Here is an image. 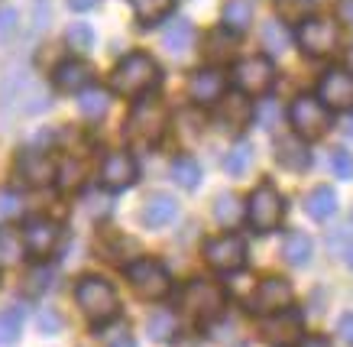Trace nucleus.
<instances>
[{"mask_svg":"<svg viewBox=\"0 0 353 347\" xmlns=\"http://www.w3.org/2000/svg\"><path fill=\"white\" fill-rule=\"evenodd\" d=\"M159 62L152 59L150 52H130L117 68H114V75H110V88L123 95V98H139V95H146L152 88L159 85Z\"/></svg>","mask_w":353,"mask_h":347,"instance_id":"obj_1","label":"nucleus"},{"mask_svg":"<svg viewBox=\"0 0 353 347\" xmlns=\"http://www.w3.org/2000/svg\"><path fill=\"white\" fill-rule=\"evenodd\" d=\"M165 123H169V114H165V104L159 98H143L137 108L130 110L127 120V140L139 150H150L162 140L165 133Z\"/></svg>","mask_w":353,"mask_h":347,"instance_id":"obj_2","label":"nucleus"},{"mask_svg":"<svg viewBox=\"0 0 353 347\" xmlns=\"http://www.w3.org/2000/svg\"><path fill=\"white\" fill-rule=\"evenodd\" d=\"M75 299H78V308H81L94 325H104L110 318H117V312H120L117 289H114L108 279H97V276H88V279L78 282Z\"/></svg>","mask_w":353,"mask_h":347,"instance_id":"obj_3","label":"nucleus"},{"mask_svg":"<svg viewBox=\"0 0 353 347\" xmlns=\"http://www.w3.org/2000/svg\"><path fill=\"white\" fill-rule=\"evenodd\" d=\"M182 305L194 321H214L227 308V293L214 279H192L182 293Z\"/></svg>","mask_w":353,"mask_h":347,"instance_id":"obj_4","label":"nucleus"},{"mask_svg":"<svg viewBox=\"0 0 353 347\" xmlns=\"http://www.w3.org/2000/svg\"><path fill=\"white\" fill-rule=\"evenodd\" d=\"M282 215H285V198L272 182H263L246 201V217H250L253 230H259V234L276 230Z\"/></svg>","mask_w":353,"mask_h":347,"instance_id":"obj_5","label":"nucleus"},{"mask_svg":"<svg viewBox=\"0 0 353 347\" xmlns=\"http://www.w3.org/2000/svg\"><path fill=\"white\" fill-rule=\"evenodd\" d=\"M289 123H292V130H295V137H301V140H318V137L331 127V110L321 104V98L301 95V98L292 101Z\"/></svg>","mask_w":353,"mask_h":347,"instance_id":"obj_6","label":"nucleus"},{"mask_svg":"<svg viewBox=\"0 0 353 347\" xmlns=\"http://www.w3.org/2000/svg\"><path fill=\"white\" fill-rule=\"evenodd\" d=\"M127 279H130V286L137 289V295L150 299V302H159V299H165V295L172 293V276H169V270H165L159 260L130 263Z\"/></svg>","mask_w":353,"mask_h":347,"instance_id":"obj_7","label":"nucleus"},{"mask_svg":"<svg viewBox=\"0 0 353 347\" xmlns=\"http://www.w3.org/2000/svg\"><path fill=\"white\" fill-rule=\"evenodd\" d=\"M276 81V68L269 62L266 55H250V59H240L234 66V85L236 91H243L250 98H259L266 95L269 88Z\"/></svg>","mask_w":353,"mask_h":347,"instance_id":"obj_8","label":"nucleus"},{"mask_svg":"<svg viewBox=\"0 0 353 347\" xmlns=\"http://www.w3.org/2000/svg\"><path fill=\"white\" fill-rule=\"evenodd\" d=\"M204 260L217 272H240L246 266V240L236 234H221V237L204 244Z\"/></svg>","mask_w":353,"mask_h":347,"instance_id":"obj_9","label":"nucleus"},{"mask_svg":"<svg viewBox=\"0 0 353 347\" xmlns=\"http://www.w3.org/2000/svg\"><path fill=\"white\" fill-rule=\"evenodd\" d=\"M259 331H263V337L269 344L276 347L301 344V337H305V315L295 312V308H282L276 315H266Z\"/></svg>","mask_w":353,"mask_h":347,"instance_id":"obj_10","label":"nucleus"},{"mask_svg":"<svg viewBox=\"0 0 353 347\" xmlns=\"http://www.w3.org/2000/svg\"><path fill=\"white\" fill-rule=\"evenodd\" d=\"M337 39H341V30L334 20H321V17H311L299 26V46L301 52L308 55H331L337 49Z\"/></svg>","mask_w":353,"mask_h":347,"instance_id":"obj_11","label":"nucleus"},{"mask_svg":"<svg viewBox=\"0 0 353 347\" xmlns=\"http://www.w3.org/2000/svg\"><path fill=\"white\" fill-rule=\"evenodd\" d=\"M318 98L327 110H350L353 108V75L347 68H331L318 81Z\"/></svg>","mask_w":353,"mask_h":347,"instance_id":"obj_12","label":"nucleus"},{"mask_svg":"<svg viewBox=\"0 0 353 347\" xmlns=\"http://www.w3.org/2000/svg\"><path fill=\"white\" fill-rule=\"evenodd\" d=\"M292 286L285 279H276V276H269L256 286V293L250 295V312L256 315H276L282 308H289L292 305Z\"/></svg>","mask_w":353,"mask_h":347,"instance_id":"obj_13","label":"nucleus"},{"mask_svg":"<svg viewBox=\"0 0 353 347\" xmlns=\"http://www.w3.org/2000/svg\"><path fill=\"white\" fill-rule=\"evenodd\" d=\"M17 175H20L30 188H43V185L55 182L59 169H55L52 156H46V152H39V150H23L20 159H17Z\"/></svg>","mask_w":353,"mask_h":347,"instance_id":"obj_14","label":"nucleus"},{"mask_svg":"<svg viewBox=\"0 0 353 347\" xmlns=\"http://www.w3.org/2000/svg\"><path fill=\"white\" fill-rule=\"evenodd\" d=\"M59 237H62V230L49 217H30L26 228H23V247L30 250L32 257H49L59 247Z\"/></svg>","mask_w":353,"mask_h":347,"instance_id":"obj_15","label":"nucleus"},{"mask_svg":"<svg viewBox=\"0 0 353 347\" xmlns=\"http://www.w3.org/2000/svg\"><path fill=\"white\" fill-rule=\"evenodd\" d=\"M137 159L130 156V152L117 150V152H108L104 156V163H101V182L108 185V188H114V192H120V188H130V185L137 182Z\"/></svg>","mask_w":353,"mask_h":347,"instance_id":"obj_16","label":"nucleus"},{"mask_svg":"<svg viewBox=\"0 0 353 347\" xmlns=\"http://www.w3.org/2000/svg\"><path fill=\"white\" fill-rule=\"evenodd\" d=\"M224 75L217 68H198L192 78H188V95H192L194 104H214V101L224 98Z\"/></svg>","mask_w":353,"mask_h":347,"instance_id":"obj_17","label":"nucleus"},{"mask_svg":"<svg viewBox=\"0 0 353 347\" xmlns=\"http://www.w3.org/2000/svg\"><path fill=\"white\" fill-rule=\"evenodd\" d=\"M253 114H256L253 101L243 91H230L224 98V104H221V123L230 127V130H243L246 123H253Z\"/></svg>","mask_w":353,"mask_h":347,"instance_id":"obj_18","label":"nucleus"},{"mask_svg":"<svg viewBox=\"0 0 353 347\" xmlns=\"http://www.w3.org/2000/svg\"><path fill=\"white\" fill-rule=\"evenodd\" d=\"M55 88L59 91H85V88H91V68L85 66V62H78V59H65V62H59L55 66Z\"/></svg>","mask_w":353,"mask_h":347,"instance_id":"obj_19","label":"nucleus"},{"mask_svg":"<svg viewBox=\"0 0 353 347\" xmlns=\"http://www.w3.org/2000/svg\"><path fill=\"white\" fill-rule=\"evenodd\" d=\"M139 217H143V224L146 228H165V224H172L175 217H179V201L172 195H152L146 198V205H143V211H139Z\"/></svg>","mask_w":353,"mask_h":347,"instance_id":"obj_20","label":"nucleus"},{"mask_svg":"<svg viewBox=\"0 0 353 347\" xmlns=\"http://www.w3.org/2000/svg\"><path fill=\"white\" fill-rule=\"evenodd\" d=\"M276 163L282 169H292V172H301V169H308L311 166V152L305 146L301 137H282L276 143Z\"/></svg>","mask_w":353,"mask_h":347,"instance_id":"obj_21","label":"nucleus"},{"mask_svg":"<svg viewBox=\"0 0 353 347\" xmlns=\"http://www.w3.org/2000/svg\"><path fill=\"white\" fill-rule=\"evenodd\" d=\"M192 43H194V26H192V20H185V17H175V20L165 26V33H162V46L175 55L188 52Z\"/></svg>","mask_w":353,"mask_h":347,"instance_id":"obj_22","label":"nucleus"},{"mask_svg":"<svg viewBox=\"0 0 353 347\" xmlns=\"http://www.w3.org/2000/svg\"><path fill=\"white\" fill-rule=\"evenodd\" d=\"M305 211H308L314 221H331L337 215V195H334L331 185H318L308 198H305Z\"/></svg>","mask_w":353,"mask_h":347,"instance_id":"obj_23","label":"nucleus"},{"mask_svg":"<svg viewBox=\"0 0 353 347\" xmlns=\"http://www.w3.org/2000/svg\"><path fill=\"white\" fill-rule=\"evenodd\" d=\"M282 253H285V263H292V266H308L311 253H314V244H311V237L305 230H292V234H285Z\"/></svg>","mask_w":353,"mask_h":347,"instance_id":"obj_24","label":"nucleus"},{"mask_svg":"<svg viewBox=\"0 0 353 347\" xmlns=\"http://www.w3.org/2000/svg\"><path fill=\"white\" fill-rule=\"evenodd\" d=\"M221 17H224V26L230 33H243L246 26L253 23V3L250 0H227Z\"/></svg>","mask_w":353,"mask_h":347,"instance_id":"obj_25","label":"nucleus"},{"mask_svg":"<svg viewBox=\"0 0 353 347\" xmlns=\"http://www.w3.org/2000/svg\"><path fill=\"white\" fill-rule=\"evenodd\" d=\"M110 108V98H108V91L104 88H85L81 91V98H78V110L85 114V117L97 120V117H104Z\"/></svg>","mask_w":353,"mask_h":347,"instance_id":"obj_26","label":"nucleus"},{"mask_svg":"<svg viewBox=\"0 0 353 347\" xmlns=\"http://www.w3.org/2000/svg\"><path fill=\"white\" fill-rule=\"evenodd\" d=\"M172 182L182 185V188H198L201 185V166L194 163L192 156H182V159H172Z\"/></svg>","mask_w":353,"mask_h":347,"instance_id":"obj_27","label":"nucleus"},{"mask_svg":"<svg viewBox=\"0 0 353 347\" xmlns=\"http://www.w3.org/2000/svg\"><path fill=\"white\" fill-rule=\"evenodd\" d=\"M175 328H179V321H175V315L165 312V308H159V312H152L150 318H146V335L152 337V341H172L175 337Z\"/></svg>","mask_w":353,"mask_h":347,"instance_id":"obj_28","label":"nucleus"},{"mask_svg":"<svg viewBox=\"0 0 353 347\" xmlns=\"http://www.w3.org/2000/svg\"><path fill=\"white\" fill-rule=\"evenodd\" d=\"M236 52V39L224 30H214V33L208 36V46H204V55L211 59V62H224V59H230V55Z\"/></svg>","mask_w":353,"mask_h":347,"instance_id":"obj_29","label":"nucleus"},{"mask_svg":"<svg viewBox=\"0 0 353 347\" xmlns=\"http://www.w3.org/2000/svg\"><path fill=\"white\" fill-rule=\"evenodd\" d=\"M240 217H243V205L236 195H221L214 201V221L221 228H234V224H240Z\"/></svg>","mask_w":353,"mask_h":347,"instance_id":"obj_30","label":"nucleus"},{"mask_svg":"<svg viewBox=\"0 0 353 347\" xmlns=\"http://www.w3.org/2000/svg\"><path fill=\"white\" fill-rule=\"evenodd\" d=\"M65 43H68V49L78 55H85L94 49V30L88 26V23H72L68 26V33H65Z\"/></svg>","mask_w":353,"mask_h":347,"instance_id":"obj_31","label":"nucleus"},{"mask_svg":"<svg viewBox=\"0 0 353 347\" xmlns=\"http://www.w3.org/2000/svg\"><path fill=\"white\" fill-rule=\"evenodd\" d=\"M130 7H133V13L143 23H152V20H159V17H165V13H172L175 0H130Z\"/></svg>","mask_w":353,"mask_h":347,"instance_id":"obj_32","label":"nucleus"},{"mask_svg":"<svg viewBox=\"0 0 353 347\" xmlns=\"http://www.w3.org/2000/svg\"><path fill=\"white\" fill-rule=\"evenodd\" d=\"M250 163H253V146L250 143H236L234 150L227 152V159H224V172L227 175H243L246 169H250Z\"/></svg>","mask_w":353,"mask_h":347,"instance_id":"obj_33","label":"nucleus"},{"mask_svg":"<svg viewBox=\"0 0 353 347\" xmlns=\"http://www.w3.org/2000/svg\"><path fill=\"white\" fill-rule=\"evenodd\" d=\"M20 328H23L20 308H3L0 312V344H13L20 337Z\"/></svg>","mask_w":353,"mask_h":347,"instance_id":"obj_34","label":"nucleus"},{"mask_svg":"<svg viewBox=\"0 0 353 347\" xmlns=\"http://www.w3.org/2000/svg\"><path fill=\"white\" fill-rule=\"evenodd\" d=\"M20 250H23L20 234H13V230H0V266H13V263H20Z\"/></svg>","mask_w":353,"mask_h":347,"instance_id":"obj_35","label":"nucleus"},{"mask_svg":"<svg viewBox=\"0 0 353 347\" xmlns=\"http://www.w3.org/2000/svg\"><path fill=\"white\" fill-rule=\"evenodd\" d=\"M308 3L311 0H279V20L282 23H305L308 20Z\"/></svg>","mask_w":353,"mask_h":347,"instance_id":"obj_36","label":"nucleus"},{"mask_svg":"<svg viewBox=\"0 0 353 347\" xmlns=\"http://www.w3.org/2000/svg\"><path fill=\"white\" fill-rule=\"evenodd\" d=\"M263 39H266L269 52H285V46H289V33H285L282 20H269L266 26H263Z\"/></svg>","mask_w":353,"mask_h":347,"instance_id":"obj_37","label":"nucleus"},{"mask_svg":"<svg viewBox=\"0 0 353 347\" xmlns=\"http://www.w3.org/2000/svg\"><path fill=\"white\" fill-rule=\"evenodd\" d=\"M331 172L337 175L341 182H350L353 179V156H350V150L337 146V150L331 152Z\"/></svg>","mask_w":353,"mask_h":347,"instance_id":"obj_38","label":"nucleus"},{"mask_svg":"<svg viewBox=\"0 0 353 347\" xmlns=\"http://www.w3.org/2000/svg\"><path fill=\"white\" fill-rule=\"evenodd\" d=\"M39 331H43V335H59V331H62V318H59L55 308L39 312Z\"/></svg>","mask_w":353,"mask_h":347,"instance_id":"obj_39","label":"nucleus"},{"mask_svg":"<svg viewBox=\"0 0 353 347\" xmlns=\"http://www.w3.org/2000/svg\"><path fill=\"white\" fill-rule=\"evenodd\" d=\"M20 26V13L13 7H0V36H10Z\"/></svg>","mask_w":353,"mask_h":347,"instance_id":"obj_40","label":"nucleus"},{"mask_svg":"<svg viewBox=\"0 0 353 347\" xmlns=\"http://www.w3.org/2000/svg\"><path fill=\"white\" fill-rule=\"evenodd\" d=\"M49 279H52V276H49V272L46 270H32L30 276H26V293H43V289H49Z\"/></svg>","mask_w":353,"mask_h":347,"instance_id":"obj_41","label":"nucleus"},{"mask_svg":"<svg viewBox=\"0 0 353 347\" xmlns=\"http://www.w3.org/2000/svg\"><path fill=\"white\" fill-rule=\"evenodd\" d=\"M17 211H20V198L13 195V192H3V195H0V215L13 217Z\"/></svg>","mask_w":353,"mask_h":347,"instance_id":"obj_42","label":"nucleus"},{"mask_svg":"<svg viewBox=\"0 0 353 347\" xmlns=\"http://www.w3.org/2000/svg\"><path fill=\"white\" fill-rule=\"evenodd\" d=\"M337 331H341V341H343V344L353 347V312H347L341 321H337Z\"/></svg>","mask_w":353,"mask_h":347,"instance_id":"obj_43","label":"nucleus"},{"mask_svg":"<svg viewBox=\"0 0 353 347\" xmlns=\"http://www.w3.org/2000/svg\"><path fill=\"white\" fill-rule=\"evenodd\" d=\"M78 172H81V169H78V163H68V166H65L62 172H59V175H62V179H59V182H62V188H72V185H78V179H81Z\"/></svg>","mask_w":353,"mask_h":347,"instance_id":"obj_44","label":"nucleus"},{"mask_svg":"<svg viewBox=\"0 0 353 347\" xmlns=\"http://www.w3.org/2000/svg\"><path fill=\"white\" fill-rule=\"evenodd\" d=\"M97 3H101V0H68V7H72V10H75V13H85V10H94Z\"/></svg>","mask_w":353,"mask_h":347,"instance_id":"obj_45","label":"nucleus"},{"mask_svg":"<svg viewBox=\"0 0 353 347\" xmlns=\"http://www.w3.org/2000/svg\"><path fill=\"white\" fill-rule=\"evenodd\" d=\"M299 347H331V341L327 337H301Z\"/></svg>","mask_w":353,"mask_h":347,"instance_id":"obj_46","label":"nucleus"},{"mask_svg":"<svg viewBox=\"0 0 353 347\" xmlns=\"http://www.w3.org/2000/svg\"><path fill=\"white\" fill-rule=\"evenodd\" d=\"M343 133L353 140V114H347V120H343Z\"/></svg>","mask_w":353,"mask_h":347,"instance_id":"obj_47","label":"nucleus"},{"mask_svg":"<svg viewBox=\"0 0 353 347\" xmlns=\"http://www.w3.org/2000/svg\"><path fill=\"white\" fill-rule=\"evenodd\" d=\"M110 347H137V344H133V337H120V341H114Z\"/></svg>","mask_w":353,"mask_h":347,"instance_id":"obj_48","label":"nucleus"},{"mask_svg":"<svg viewBox=\"0 0 353 347\" xmlns=\"http://www.w3.org/2000/svg\"><path fill=\"white\" fill-rule=\"evenodd\" d=\"M347 266H350V270H353V244H350V247H347Z\"/></svg>","mask_w":353,"mask_h":347,"instance_id":"obj_49","label":"nucleus"}]
</instances>
